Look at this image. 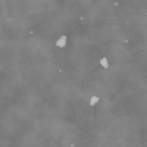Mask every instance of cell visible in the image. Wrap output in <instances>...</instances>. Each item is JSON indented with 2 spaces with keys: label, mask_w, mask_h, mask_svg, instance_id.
<instances>
[{
  "label": "cell",
  "mask_w": 147,
  "mask_h": 147,
  "mask_svg": "<svg viewBox=\"0 0 147 147\" xmlns=\"http://www.w3.org/2000/svg\"><path fill=\"white\" fill-rule=\"evenodd\" d=\"M10 16L20 20L34 18L47 9L43 0H7Z\"/></svg>",
  "instance_id": "obj_16"
},
{
  "label": "cell",
  "mask_w": 147,
  "mask_h": 147,
  "mask_svg": "<svg viewBox=\"0 0 147 147\" xmlns=\"http://www.w3.org/2000/svg\"><path fill=\"white\" fill-rule=\"evenodd\" d=\"M7 0H0V17L5 18L10 16Z\"/></svg>",
  "instance_id": "obj_26"
},
{
  "label": "cell",
  "mask_w": 147,
  "mask_h": 147,
  "mask_svg": "<svg viewBox=\"0 0 147 147\" xmlns=\"http://www.w3.org/2000/svg\"><path fill=\"white\" fill-rule=\"evenodd\" d=\"M96 137L115 140L122 136L121 116L112 111L105 103L99 101L96 105Z\"/></svg>",
  "instance_id": "obj_13"
},
{
  "label": "cell",
  "mask_w": 147,
  "mask_h": 147,
  "mask_svg": "<svg viewBox=\"0 0 147 147\" xmlns=\"http://www.w3.org/2000/svg\"><path fill=\"white\" fill-rule=\"evenodd\" d=\"M36 119L35 105L12 101L0 122V145L10 147L33 130Z\"/></svg>",
  "instance_id": "obj_6"
},
{
  "label": "cell",
  "mask_w": 147,
  "mask_h": 147,
  "mask_svg": "<svg viewBox=\"0 0 147 147\" xmlns=\"http://www.w3.org/2000/svg\"><path fill=\"white\" fill-rule=\"evenodd\" d=\"M138 147H147V142L143 143V144H141V145H139L138 146Z\"/></svg>",
  "instance_id": "obj_36"
},
{
  "label": "cell",
  "mask_w": 147,
  "mask_h": 147,
  "mask_svg": "<svg viewBox=\"0 0 147 147\" xmlns=\"http://www.w3.org/2000/svg\"><path fill=\"white\" fill-rule=\"evenodd\" d=\"M66 1H67L71 7L78 0H66Z\"/></svg>",
  "instance_id": "obj_35"
},
{
  "label": "cell",
  "mask_w": 147,
  "mask_h": 147,
  "mask_svg": "<svg viewBox=\"0 0 147 147\" xmlns=\"http://www.w3.org/2000/svg\"><path fill=\"white\" fill-rule=\"evenodd\" d=\"M134 0H78L71 6L72 13L80 21H123Z\"/></svg>",
  "instance_id": "obj_8"
},
{
  "label": "cell",
  "mask_w": 147,
  "mask_h": 147,
  "mask_svg": "<svg viewBox=\"0 0 147 147\" xmlns=\"http://www.w3.org/2000/svg\"><path fill=\"white\" fill-rule=\"evenodd\" d=\"M7 106H5L3 108H0V122H1V120L4 115V113L6 111Z\"/></svg>",
  "instance_id": "obj_34"
},
{
  "label": "cell",
  "mask_w": 147,
  "mask_h": 147,
  "mask_svg": "<svg viewBox=\"0 0 147 147\" xmlns=\"http://www.w3.org/2000/svg\"><path fill=\"white\" fill-rule=\"evenodd\" d=\"M57 28L53 38V47L57 40L62 35L69 36L79 25L78 20L73 13L56 14Z\"/></svg>",
  "instance_id": "obj_18"
},
{
  "label": "cell",
  "mask_w": 147,
  "mask_h": 147,
  "mask_svg": "<svg viewBox=\"0 0 147 147\" xmlns=\"http://www.w3.org/2000/svg\"><path fill=\"white\" fill-rule=\"evenodd\" d=\"M98 137L89 136L82 139H63L48 141L49 147H96Z\"/></svg>",
  "instance_id": "obj_19"
},
{
  "label": "cell",
  "mask_w": 147,
  "mask_h": 147,
  "mask_svg": "<svg viewBox=\"0 0 147 147\" xmlns=\"http://www.w3.org/2000/svg\"><path fill=\"white\" fill-rule=\"evenodd\" d=\"M114 141L120 147H127L129 146L127 140L122 136L115 139Z\"/></svg>",
  "instance_id": "obj_28"
},
{
  "label": "cell",
  "mask_w": 147,
  "mask_h": 147,
  "mask_svg": "<svg viewBox=\"0 0 147 147\" xmlns=\"http://www.w3.org/2000/svg\"><path fill=\"white\" fill-rule=\"evenodd\" d=\"M21 20L10 16L4 19L2 34L0 40V63L11 64L13 53L19 35Z\"/></svg>",
  "instance_id": "obj_15"
},
{
  "label": "cell",
  "mask_w": 147,
  "mask_h": 147,
  "mask_svg": "<svg viewBox=\"0 0 147 147\" xmlns=\"http://www.w3.org/2000/svg\"><path fill=\"white\" fill-rule=\"evenodd\" d=\"M10 147H49L48 140L32 130Z\"/></svg>",
  "instance_id": "obj_20"
},
{
  "label": "cell",
  "mask_w": 147,
  "mask_h": 147,
  "mask_svg": "<svg viewBox=\"0 0 147 147\" xmlns=\"http://www.w3.org/2000/svg\"><path fill=\"white\" fill-rule=\"evenodd\" d=\"M128 64L137 70L143 69L147 66V50L134 53Z\"/></svg>",
  "instance_id": "obj_23"
},
{
  "label": "cell",
  "mask_w": 147,
  "mask_h": 147,
  "mask_svg": "<svg viewBox=\"0 0 147 147\" xmlns=\"http://www.w3.org/2000/svg\"><path fill=\"white\" fill-rule=\"evenodd\" d=\"M90 97L83 90L65 98L70 105L78 125L90 136H96V105L90 104Z\"/></svg>",
  "instance_id": "obj_12"
},
{
  "label": "cell",
  "mask_w": 147,
  "mask_h": 147,
  "mask_svg": "<svg viewBox=\"0 0 147 147\" xmlns=\"http://www.w3.org/2000/svg\"><path fill=\"white\" fill-rule=\"evenodd\" d=\"M84 74L70 67L60 66L44 100L66 98L82 90Z\"/></svg>",
  "instance_id": "obj_10"
},
{
  "label": "cell",
  "mask_w": 147,
  "mask_h": 147,
  "mask_svg": "<svg viewBox=\"0 0 147 147\" xmlns=\"http://www.w3.org/2000/svg\"></svg>",
  "instance_id": "obj_40"
},
{
  "label": "cell",
  "mask_w": 147,
  "mask_h": 147,
  "mask_svg": "<svg viewBox=\"0 0 147 147\" xmlns=\"http://www.w3.org/2000/svg\"><path fill=\"white\" fill-rule=\"evenodd\" d=\"M67 36L65 35H62L60 38L57 40L54 47H58L60 48H63L65 47L67 44Z\"/></svg>",
  "instance_id": "obj_27"
},
{
  "label": "cell",
  "mask_w": 147,
  "mask_h": 147,
  "mask_svg": "<svg viewBox=\"0 0 147 147\" xmlns=\"http://www.w3.org/2000/svg\"><path fill=\"white\" fill-rule=\"evenodd\" d=\"M129 14L147 16V0H134Z\"/></svg>",
  "instance_id": "obj_24"
},
{
  "label": "cell",
  "mask_w": 147,
  "mask_h": 147,
  "mask_svg": "<svg viewBox=\"0 0 147 147\" xmlns=\"http://www.w3.org/2000/svg\"><path fill=\"white\" fill-rule=\"evenodd\" d=\"M12 101L3 98H0V108H3L5 106H7Z\"/></svg>",
  "instance_id": "obj_31"
},
{
  "label": "cell",
  "mask_w": 147,
  "mask_h": 147,
  "mask_svg": "<svg viewBox=\"0 0 147 147\" xmlns=\"http://www.w3.org/2000/svg\"><path fill=\"white\" fill-rule=\"evenodd\" d=\"M47 9L56 14L72 13L71 6L66 0H43Z\"/></svg>",
  "instance_id": "obj_22"
},
{
  "label": "cell",
  "mask_w": 147,
  "mask_h": 147,
  "mask_svg": "<svg viewBox=\"0 0 147 147\" xmlns=\"http://www.w3.org/2000/svg\"><path fill=\"white\" fill-rule=\"evenodd\" d=\"M59 67L53 49L43 59L22 69L27 95L26 102L36 105L44 99Z\"/></svg>",
  "instance_id": "obj_7"
},
{
  "label": "cell",
  "mask_w": 147,
  "mask_h": 147,
  "mask_svg": "<svg viewBox=\"0 0 147 147\" xmlns=\"http://www.w3.org/2000/svg\"><path fill=\"white\" fill-rule=\"evenodd\" d=\"M100 65L103 67L105 69H107L109 66V63L108 59L105 57H103L100 60Z\"/></svg>",
  "instance_id": "obj_30"
},
{
  "label": "cell",
  "mask_w": 147,
  "mask_h": 147,
  "mask_svg": "<svg viewBox=\"0 0 147 147\" xmlns=\"http://www.w3.org/2000/svg\"><path fill=\"white\" fill-rule=\"evenodd\" d=\"M127 147H138V146H128Z\"/></svg>",
  "instance_id": "obj_38"
},
{
  "label": "cell",
  "mask_w": 147,
  "mask_h": 147,
  "mask_svg": "<svg viewBox=\"0 0 147 147\" xmlns=\"http://www.w3.org/2000/svg\"><path fill=\"white\" fill-rule=\"evenodd\" d=\"M96 147H120L114 140L106 137H98Z\"/></svg>",
  "instance_id": "obj_25"
},
{
  "label": "cell",
  "mask_w": 147,
  "mask_h": 147,
  "mask_svg": "<svg viewBox=\"0 0 147 147\" xmlns=\"http://www.w3.org/2000/svg\"><path fill=\"white\" fill-rule=\"evenodd\" d=\"M99 98L97 97L96 96H92L90 98V104L92 106H95L98 102H99Z\"/></svg>",
  "instance_id": "obj_32"
},
{
  "label": "cell",
  "mask_w": 147,
  "mask_h": 147,
  "mask_svg": "<svg viewBox=\"0 0 147 147\" xmlns=\"http://www.w3.org/2000/svg\"><path fill=\"white\" fill-rule=\"evenodd\" d=\"M3 25H4V18L0 17V40H1L3 31Z\"/></svg>",
  "instance_id": "obj_33"
},
{
  "label": "cell",
  "mask_w": 147,
  "mask_h": 147,
  "mask_svg": "<svg viewBox=\"0 0 147 147\" xmlns=\"http://www.w3.org/2000/svg\"><path fill=\"white\" fill-rule=\"evenodd\" d=\"M33 130L48 141L82 139L90 136L78 125L72 109L65 98L44 99L35 105Z\"/></svg>",
  "instance_id": "obj_2"
},
{
  "label": "cell",
  "mask_w": 147,
  "mask_h": 147,
  "mask_svg": "<svg viewBox=\"0 0 147 147\" xmlns=\"http://www.w3.org/2000/svg\"><path fill=\"white\" fill-rule=\"evenodd\" d=\"M56 28V14L48 10L21 20L11 65L24 69L43 59L53 49Z\"/></svg>",
  "instance_id": "obj_1"
},
{
  "label": "cell",
  "mask_w": 147,
  "mask_h": 147,
  "mask_svg": "<svg viewBox=\"0 0 147 147\" xmlns=\"http://www.w3.org/2000/svg\"><path fill=\"white\" fill-rule=\"evenodd\" d=\"M78 22L93 41L99 54L106 57L109 63H129L134 52L125 35L123 21H78Z\"/></svg>",
  "instance_id": "obj_3"
},
{
  "label": "cell",
  "mask_w": 147,
  "mask_h": 147,
  "mask_svg": "<svg viewBox=\"0 0 147 147\" xmlns=\"http://www.w3.org/2000/svg\"><path fill=\"white\" fill-rule=\"evenodd\" d=\"M16 79V89L13 101L17 102H26L27 95L26 92V82L22 69L13 66Z\"/></svg>",
  "instance_id": "obj_21"
},
{
  "label": "cell",
  "mask_w": 147,
  "mask_h": 147,
  "mask_svg": "<svg viewBox=\"0 0 147 147\" xmlns=\"http://www.w3.org/2000/svg\"><path fill=\"white\" fill-rule=\"evenodd\" d=\"M123 28L134 53L147 50V16L128 14Z\"/></svg>",
  "instance_id": "obj_14"
},
{
  "label": "cell",
  "mask_w": 147,
  "mask_h": 147,
  "mask_svg": "<svg viewBox=\"0 0 147 147\" xmlns=\"http://www.w3.org/2000/svg\"><path fill=\"white\" fill-rule=\"evenodd\" d=\"M147 100V86L138 70L133 68L121 90L107 104L121 116L135 110Z\"/></svg>",
  "instance_id": "obj_9"
},
{
  "label": "cell",
  "mask_w": 147,
  "mask_h": 147,
  "mask_svg": "<svg viewBox=\"0 0 147 147\" xmlns=\"http://www.w3.org/2000/svg\"><path fill=\"white\" fill-rule=\"evenodd\" d=\"M122 136L129 146H138L147 142V102L135 110L121 116Z\"/></svg>",
  "instance_id": "obj_11"
},
{
  "label": "cell",
  "mask_w": 147,
  "mask_h": 147,
  "mask_svg": "<svg viewBox=\"0 0 147 147\" xmlns=\"http://www.w3.org/2000/svg\"><path fill=\"white\" fill-rule=\"evenodd\" d=\"M0 147H2L1 146V145H0Z\"/></svg>",
  "instance_id": "obj_39"
},
{
  "label": "cell",
  "mask_w": 147,
  "mask_h": 147,
  "mask_svg": "<svg viewBox=\"0 0 147 147\" xmlns=\"http://www.w3.org/2000/svg\"><path fill=\"white\" fill-rule=\"evenodd\" d=\"M144 69L147 71V66L145 67V68H144Z\"/></svg>",
  "instance_id": "obj_37"
},
{
  "label": "cell",
  "mask_w": 147,
  "mask_h": 147,
  "mask_svg": "<svg viewBox=\"0 0 147 147\" xmlns=\"http://www.w3.org/2000/svg\"><path fill=\"white\" fill-rule=\"evenodd\" d=\"M109 63L107 69L99 65L85 75L82 88L90 97L96 96L106 104L118 93L134 68L127 63Z\"/></svg>",
  "instance_id": "obj_5"
},
{
  "label": "cell",
  "mask_w": 147,
  "mask_h": 147,
  "mask_svg": "<svg viewBox=\"0 0 147 147\" xmlns=\"http://www.w3.org/2000/svg\"><path fill=\"white\" fill-rule=\"evenodd\" d=\"M16 86L13 65L0 63V98L13 101Z\"/></svg>",
  "instance_id": "obj_17"
},
{
  "label": "cell",
  "mask_w": 147,
  "mask_h": 147,
  "mask_svg": "<svg viewBox=\"0 0 147 147\" xmlns=\"http://www.w3.org/2000/svg\"><path fill=\"white\" fill-rule=\"evenodd\" d=\"M138 71L147 87V71L144 69H140Z\"/></svg>",
  "instance_id": "obj_29"
},
{
  "label": "cell",
  "mask_w": 147,
  "mask_h": 147,
  "mask_svg": "<svg viewBox=\"0 0 147 147\" xmlns=\"http://www.w3.org/2000/svg\"><path fill=\"white\" fill-rule=\"evenodd\" d=\"M54 49L59 66L73 68L84 75L97 68L102 58L91 39L80 26L67 37L65 47Z\"/></svg>",
  "instance_id": "obj_4"
}]
</instances>
